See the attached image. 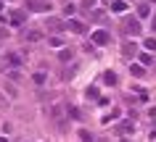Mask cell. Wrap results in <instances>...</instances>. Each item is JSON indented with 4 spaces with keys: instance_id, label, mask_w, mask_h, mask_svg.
I'll return each mask as SVG.
<instances>
[{
    "instance_id": "cell-16",
    "label": "cell",
    "mask_w": 156,
    "mask_h": 142,
    "mask_svg": "<svg viewBox=\"0 0 156 142\" xmlns=\"http://www.w3.org/2000/svg\"><path fill=\"white\" fill-rule=\"evenodd\" d=\"M80 137H82L85 142H93V137H90V132H85V129H80Z\"/></svg>"
},
{
    "instance_id": "cell-17",
    "label": "cell",
    "mask_w": 156,
    "mask_h": 142,
    "mask_svg": "<svg viewBox=\"0 0 156 142\" xmlns=\"http://www.w3.org/2000/svg\"><path fill=\"white\" fill-rule=\"evenodd\" d=\"M50 45H53V48H61L64 42H61V37H50Z\"/></svg>"
},
{
    "instance_id": "cell-15",
    "label": "cell",
    "mask_w": 156,
    "mask_h": 142,
    "mask_svg": "<svg viewBox=\"0 0 156 142\" xmlns=\"http://www.w3.org/2000/svg\"><path fill=\"white\" fill-rule=\"evenodd\" d=\"M58 58H61V61H72V50H61V53H58Z\"/></svg>"
},
{
    "instance_id": "cell-19",
    "label": "cell",
    "mask_w": 156,
    "mask_h": 142,
    "mask_svg": "<svg viewBox=\"0 0 156 142\" xmlns=\"http://www.w3.org/2000/svg\"><path fill=\"white\" fill-rule=\"evenodd\" d=\"M42 82H45V74H42V71H40V74H34V84H42Z\"/></svg>"
},
{
    "instance_id": "cell-11",
    "label": "cell",
    "mask_w": 156,
    "mask_h": 142,
    "mask_svg": "<svg viewBox=\"0 0 156 142\" xmlns=\"http://www.w3.org/2000/svg\"><path fill=\"white\" fill-rule=\"evenodd\" d=\"M103 82H106L108 87H114V84H116V74H114V71H106V74H103Z\"/></svg>"
},
{
    "instance_id": "cell-9",
    "label": "cell",
    "mask_w": 156,
    "mask_h": 142,
    "mask_svg": "<svg viewBox=\"0 0 156 142\" xmlns=\"http://www.w3.org/2000/svg\"><path fill=\"white\" fill-rule=\"evenodd\" d=\"M111 11H114V13H124V11H127V3H124V0H114V3H111Z\"/></svg>"
},
{
    "instance_id": "cell-1",
    "label": "cell",
    "mask_w": 156,
    "mask_h": 142,
    "mask_svg": "<svg viewBox=\"0 0 156 142\" xmlns=\"http://www.w3.org/2000/svg\"><path fill=\"white\" fill-rule=\"evenodd\" d=\"M122 29H124L127 34H130V37H138V34L143 32V24H140V18L127 16V18H124V24H122Z\"/></svg>"
},
{
    "instance_id": "cell-18",
    "label": "cell",
    "mask_w": 156,
    "mask_h": 142,
    "mask_svg": "<svg viewBox=\"0 0 156 142\" xmlns=\"http://www.w3.org/2000/svg\"><path fill=\"white\" fill-rule=\"evenodd\" d=\"M130 71H132V76H143V68H140V66H132Z\"/></svg>"
},
{
    "instance_id": "cell-3",
    "label": "cell",
    "mask_w": 156,
    "mask_h": 142,
    "mask_svg": "<svg viewBox=\"0 0 156 142\" xmlns=\"http://www.w3.org/2000/svg\"><path fill=\"white\" fill-rule=\"evenodd\" d=\"M66 29L74 34H87V24H82V21H77V18H72V21H66Z\"/></svg>"
},
{
    "instance_id": "cell-8",
    "label": "cell",
    "mask_w": 156,
    "mask_h": 142,
    "mask_svg": "<svg viewBox=\"0 0 156 142\" xmlns=\"http://www.w3.org/2000/svg\"><path fill=\"white\" fill-rule=\"evenodd\" d=\"M151 16V8H148V3H138V18H148Z\"/></svg>"
},
{
    "instance_id": "cell-12",
    "label": "cell",
    "mask_w": 156,
    "mask_h": 142,
    "mask_svg": "<svg viewBox=\"0 0 156 142\" xmlns=\"http://www.w3.org/2000/svg\"><path fill=\"white\" fill-rule=\"evenodd\" d=\"M146 50H148V53L156 50V37H148V40H146Z\"/></svg>"
},
{
    "instance_id": "cell-2",
    "label": "cell",
    "mask_w": 156,
    "mask_h": 142,
    "mask_svg": "<svg viewBox=\"0 0 156 142\" xmlns=\"http://www.w3.org/2000/svg\"><path fill=\"white\" fill-rule=\"evenodd\" d=\"M27 11L45 13V11H50V3H45V0H29V3H27Z\"/></svg>"
},
{
    "instance_id": "cell-6",
    "label": "cell",
    "mask_w": 156,
    "mask_h": 142,
    "mask_svg": "<svg viewBox=\"0 0 156 142\" xmlns=\"http://www.w3.org/2000/svg\"><path fill=\"white\" fill-rule=\"evenodd\" d=\"M135 53H138V48H135V42H124V45H122V55H124V58H132Z\"/></svg>"
},
{
    "instance_id": "cell-4",
    "label": "cell",
    "mask_w": 156,
    "mask_h": 142,
    "mask_svg": "<svg viewBox=\"0 0 156 142\" xmlns=\"http://www.w3.org/2000/svg\"><path fill=\"white\" fill-rule=\"evenodd\" d=\"M8 18H11V24H13V26H24V21H27V11H13Z\"/></svg>"
},
{
    "instance_id": "cell-21",
    "label": "cell",
    "mask_w": 156,
    "mask_h": 142,
    "mask_svg": "<svg viewBox=\"0 0 156 142\" xmlns=\"http://www.w3.org/2000/svg\"><path fill=\"white\" fill-rule=\"evenodd\" d=\"M69 116H72V118H80V111H77V108H72V105H69Z\"/></svg>"
},
{
    "instance_id": "cell-14",
    "label": "cell",
    "mask_w": 156,
    "mask_h": 142,
    "mask_svg": "<svg viewBox=\"0 0 156 142\" xmlns=\"http://www.w3.org/2000/svg\"><path fill=\"white\" fill-rule=\"evenodd\" d=\"M140 63L148 66V63H151V53H140Z\"/></svg>"
},
{
    "instance_id": "cell-10",
    "label": "cell",
    "mask_w": 156,
    "mask_h": 142,
    "mask_svg": "<svg viewBox=\"0 0 156 142\" xmlns=\"http://www.w3.org/2000/svg\"><path fill=\"white\" fill-rule=\"evenodd\" d=\"M27 40H29V42L42 40V32H40V29H29V32H27Z\"/></svg>"
},
{
    "instance_id": "cell-5",
    "label": "cell",
    "mask_w": 156,
    "mask_h": 142,
    "mask_svg": "<svg viewBox=\"0 0 156 142\" xmlns=\"http://www.w3.org/2000/svg\"><path fill=\"white\" fill-rule=\"evenodd\" d=\"M108 40H111V37H108V32H103V29L93 32V42H95V45H108Z\"/></svg>"
},
{
    "instance_id": "cell-7",
    "label": "cell",
    "mask_w": 156,
    "mask_h": 142,
    "mask_svg": "<svg viewBox=\"0 0 156 142\" xmlns=\"http://www.w3.org/2000/svg\"><path fill=\"white\" fill-rule=\"evenodd\" d=\"M48 29H50V32H64L66 24H64V21H58V18H50V21H48Z\"/></svg>"
},
{
    "instance_id": "cell-20",
    "label": "cell",
    "mask_w": 156,
    "mask_h": 142,
    "mask_svg": "<svg viewBox=\"0 0 156 142\" xmlns=\"http://www.w3.org/2000/svg\"><path fill=\"white\" fill-rule=\"evenodd\" d=\"M80 5H82V8H93V5H95V0H82Z\"/></svg>"
},
{
    "instance_id": "cell-22",
    "label": "cell",
    "mask_w": 156,
    "mask_h": 142,
    "mask_svg": "<svg viewBox=\"0 0 156 142\" xmlns=\"http://www.w3.org/2000/svg\"><path fill=\"white\" fill-rule=\"evenodd\" d=\"M0 142H8V140H5V137H0Z\"/></svg>"
},
{
    "instance_id": "cell-23",
    "label": "cell",
    "mask_w": 156,
    "mask_h": 142,
    "mask_svg": "<svg viewBox=\"0 0 156 142\" xmlns=\"http://www.w3.org/2000/svg\"><path fill=\"white\" fill-rule=\"evenodd\" d=\"M0 11H3V3H0Z\"/></svg>"
},
{
    "instance_id": "cell-13",
    "label": "cell",
    "mask_w": 156,
    "mask_h": 142,
    "mask_svg": "<svg viewBox=\"0 0 156 142\" xmlns=\"http://www.w3.org/2000/svg\"><path fill=\"white\" fill-rule=\"evenodd\" d=\"M119 132H122V134H130L132 132V124H130V121H122V124H119Z\"/></svg>"
}]
</instances>
